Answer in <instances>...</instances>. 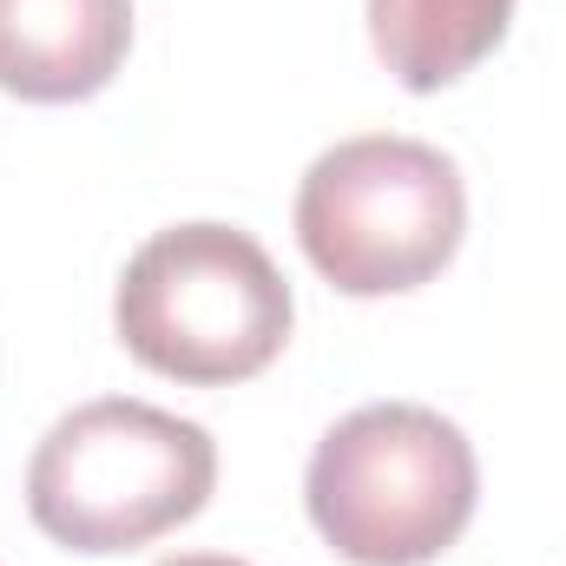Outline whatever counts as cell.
<instances>
[{
  "instance_id": "obj_1",
  "label": "cell",
  "mask_w": 566,
  "mask_h": 566,
  "mask_svg": "<svg viewBox=\"0 0 566 566\" xmlns=\"http://www.w3.org/2000/svg\"><path fill=\"white\" fill-rule=\"evenodd\" d=\"M218 488V441L133 396L80 402L27 461V514L73 554H133L185 527Z\"/></svg>"
},
{
  "instance_id": "obj_2",
  "label": "cell",
  "mask_w": 566,
  "mask_h": 566,
  "mask_svg": "<svg viewBox=\"0 0 566 566\" xmlns=\"http://www.w3.org/2000/svg\"><path fill=\"white\" fill-rule=\"evenodd\" d=\"M481 501L468 434L422 402H369L329 428L303 474L316 534L349 566L441 560Z\"/></svg>"
},
{
  "instance_id": "obj_3",
  "label": "cell",
  "mask_w": 566,
  "mask_h": 566,
  "mask_svg": "<svg viewBox=\"0 0 566 566\" xmlns=\"http://www.w3.org/2000/svg\"><path fill=\"white\" fill-rule=\"evenodd\" d=\"M113 323L151 376L218 389L277 363L296 303L251 231L171 224L133 251L113 296Z\"/></svg>"
},
{
  "instance_id": "obj_4",
  "label": "cell",
  "mask_w": 566,
  "mask_h": 566,
  "mask_svg": "<svg viewBox=\"0 0 566 566\" xmlns=\"http://www.w3.org/2000/svg\"><path fill=\"white\" fill-rule=\"evenodd\" d=\"M461 171L422 139H343L296 185V244L343 296H402L428 283L461 251Z\"/></svg>"
},
{
  "instance_id": "obj_5",
  "label": "cell",
  "mask_w": 566,
  "mask_h": 566,
  "mask_svg": "<svg viewBox=\"0 0 566 566\" xmlns=\"http://www.w3.org/2000/svg\"><path fill=\"white\" fill-rule=\"evenodd\" d=\"M133 46V0H0V93L73 106L113 86Z\"/></svg>"
},
{
  "instance_id": "obj_6",
  "label": "cell",
  "mask_w": 566,
  "mask_h": 566,
  "mask_svg": "<svg viewBox=\"0 0 566 566\" xmlns=\"http://www.w3.org/2000/svg\"><path fill=\"white\" fill-rule=\"evenodd\" d=\"M514 0H369V40L409 93H441L507 40Z\"/></svg>"
},
{
  "instance_id": "obj_7",
  "label": "cell",
  "mask_w": 566,
  "mask_h": 566,
  "mask_svg": "<svg viewBox=\"0 0 566 566\" xmlns=\"http://www.w3.org/2000/svg\"><path fill=\"white\" fill-rule=\"evenodd\" d=\"M158 566H251V560H231V554H171Z\"/></svg>"
}]
</instances>
